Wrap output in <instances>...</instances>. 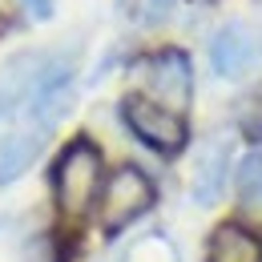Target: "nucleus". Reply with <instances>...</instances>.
I'll use <instances>...</instances> for the list:
<instances>
[{
    "mask_svg": "<svg viewBox=\"0 0 262 262\" xmlns=\"http://www.w3.org/2000/svg\"><path fill=\"white\" fill-rule=\"evenodd\" d=\"M210 61L218 69V77H242L254 61V36L242 25H226L210 45Z\"/></svg>",
    "mask_w": 262,
    "mask_h": 262,
    "instance_id": "423d86ee",
    "label": "nucleus"
},
{
    "mask_svg": "<svg viewBox=\"0 0 262 262\" xmlns=\"http://www.w3.org/2000/svg\"><path fill=\"white\" fill-rule=\"evenodd\" d=\"M226 169H230V141L226 137H214L202 158L194 165V182H190V194H194L198 206H214L222 186H226Z\"/></svg>",
    "mask_w": 262,
    "mask_h": 262,
    "instance_id": "39448f33",
    "label": "nucleus"
},
{
    "mask_svg": "<svg viewBox=\"0 0 262 262\" xmlns=\"http://www.w3.org/2000/svg\"><path fill=\"white\" fill-rule=\"evenodd\" d=\"M169 4H173V0H133L137 16H145V20H162L165 12H169Z\"/></svg>",
    "mask_w": 262,
    "mask_h": 262,
    "instance_id": "9b49d317",
    "label": "nucleus"
},
{
    "mask_svg": "<svg viewBox=\"0 0 262 262\" xmlns=\"http://www.w3.org/2000/svg\"><path fill=\"white\" fill-rule=\"evenodd\" d=\"M121 117H125V125L133 129L137 141H145L149 149H158L165 158L182 154L186 141H190V129H186V117L182 113H173V109H165L158 101L141 97V93H129V97L121 101Z\"/></svg>",
    "mask_w": 262,
    "mask_h": 262,
    "instance_id": "f03ea898",
    "label": "nucleus"
},
{
    "mask_svg": "<svg viewBox=\"0 0 262 262\" xmlns=\"http://www.w3.org/2000/svg\"><path fill=\"white\" fill-rule=\"evenodd\" d=\"M101 173H105L101 149L89 137H73L61 149V158L53 162V198L65 218H81L93 206L101 190Z\"/></svg>",
    "mask_w": 262,
    "mask_h": 262,
    "instance_id": "f257e3e1",
    "label": "nucleus"
},
{
    "mask_svg": "<svg viewBox=\"0 0 262 262\" xmlns=\"http://www.w3.org/2000/svg\"><path fill=\"white\" fill-rule=\"evenodd\" d=\"M40 141H45V129H36V125L25 129V133H8V137L0 141V186L16 182V178L36 162Z\"/></svg>",
    "mask_w": 262,
    "mask_h": 262,
    "instance_id": "6e6552de",
    "label": "nucleus"
},
{
    "mask_svg": "<svg viewBox=\"0 0 262 262\" xmlns=\"http://www.w3.org/2000/svg\"><path fill=\"white\" fill-rule=\"evenodd\" d=\"M29 4V12H33L36 20H49L53 16V0H25Z\"/></svg>",
    "mask_w": 262,
    "mask_h": 262,
    "instance_id": "f8f14e48",
    "label": "nucleus"
},
{
    "mask_svg": "<svg viewBox=\"0 0 262 262\" xmlns=\"http://www.w3.org/2000/svg\"><path fill=\"white\" fill-rule=\"evenodd\" d=\"M238 202L250 206V210H262V154H246L238 162Z\"/></svg>",
    "mask_w": 262,
    "mask_h": 262,
    "instance_id": "1a4fd4ad",
    "label": "nucleus"
},
{
    "mask_svg": "<svg viewBox=\"0 0 262 262\" xmlns=\"http://www.w3.org/2000/svg\"><path fill=\"white\" fill-rule=\"evenodd\" d=\"M210 262H262V238L254 230L238 226V222H222L210 234Z\"/></svg>",
    "mask_w": 262,
    "mask_h": 262,
    "instance_id": "0eeeda50",
    "label": "nucleus"
},
{
    "mask_svg": "<svg viewBox=\"0 0 262 262\" xmlns=\"http://www.w3.org/2000/svg\"><path fill=\"white\" fill-rule=\"evenodd\" d=\"M4 29H8V25H4V16H0V33H4Z\"/></svg>",
    "mask_w": 262,
    "mask_h": 262,
    "instance_id": "ddd939ff",
    "label": "nucleus"
},
{
    "mask_svg": "<svg viewBox=\"0 0 262 262\" xmlns=\"http://www.w3.org/2000/svg\"><path fill=\"white\" fill-rule=\"evenodd\" d=\"M141 81H145V97L182 113L190 97H194V69H190V57L182 49H162V53H149L141 65Z\"/></svg>",
    "mask_w": 262,
    "mask_h": 262,
    "instance_id": "7ed1b4c3",
    "label": "nucleus"
},
{
    "mask_svg": "<svg viewBox=\"0 0 262 262\" xmlns=\"http://www.w3.org/2000/svg\"><path fill=\"white\" fill-rule=\"evenodd\" d=\"M238 129L246 133V141H262V89H254L250 97H242V105H238Z\"/></svg>",
    "mask_w": 262,
    "mask_h": 262,
    "instance_id": "9d476101",
    "label": "nucleus"
},
{
    "mask_svg": "<svg viewBox=\"0 0 262 262\" xmlns=\"http://www.w3.org/2000/svg\"><path fill=\"white\" fill-rule=\"evenodd\" d=\"M154 198H158L154 182L137 165H121L105 182V194H101V226H105V234H121L129 222H137L154 206Z\"/></svg>",
    "mask_w": 262,
    "mask_h": 262,
    "instance_id": "20e7f679",
    "label": "nucleus"
}]
</instances>
